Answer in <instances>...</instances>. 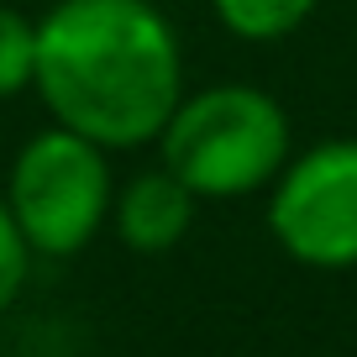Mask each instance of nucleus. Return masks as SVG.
Masks as SVG:
<instances>
[{
  "mask_svg": "<svg viewBox=\"0 0 357 357\" xmlns=\"http://www.w3.org/2000/svg\"><path fill=\"white\" fill-rule=\"evenodd\" d=\"M268 226L279 247L305 268L357 263V137L315 142L279 168Z\"/></svg>",
  "mask_w": 357,
  "mask_h": 357,
  "instance_id": "nucleus-4",
  "label": "nucleus"
},
{
  "mask_svg": "<svg viewBox=\"0 0 357 357\" xmlns=\"http://www.w3.org/2000/svg\"><path fill=\"white\" fill-rule=\"evenodd\" d=\"M221 26L231 37L247 43H273V37H289L294 26H305V16L321 6V0H211Z\"/></svg>",
  "mask_w": 357,
  "mask_h": 357,
  "instance_id": "nucleus-6",
  "label": "nucleus"
},
{
  "mask_svg": "<svg viewBox=\"0 0 357 357\" xmlns=\"http://www.w3.org/2000/svg\"><path fill=\"white\" fill-rule=\"evenodd\" d=\"M6 211L22 226L26 247L47 257H68L89 247V236L111 215V163L89 137L53 126L37 132L11 163Z\"/></svg>",
  "mask_w": 357,
  "mask_h": 357,
  "instance_id": "nucleus-3",
  "label": "nucleus"
},
{
  "mask_svg": "<svg viewBox=\"0 0 357 357\" xmlns=\"http://www.w3.org/2000/svg\"><path fill=\"white\" fill-rule=\"evenodd\" d=\"M195 200L200 195L184 184L178 174L158 168V174L132 178L116 200V226H121V242L137 252H168V247L184 242L195 221Z\"/></svg>",
  "mask_w": 357,
  "mask_h": 357,
  "instance_id": "nucleus-5",
  "label": "nucleus"
},
{
  "mask_svg": "<svg viewBox=\"0 0 357 357\" xmlns=\"http://www.w3.org/2000/svg\"><path fill=\"white\" fill-rule=\"evenodd\" d=\"M178 37L147 0H58L37 22V95L58 126L111 147H142L178 105Z\"/></svg>",
  "mask_w": 357,
  "mask_h": 357,
  "instance_id": "nucleus-1",
  "label": "nucleus"
},
{
  "mask_svg": "<svg viewBox=\"0 0 357 357\" xmlns=\"http://www.w3.org/2000/svg\"><path fill=\"white\" fill-rule=\"evenodd\" d=\"M37 74V26L22 11L0 6V100L26 89Z\"/></svg>",
  "mask_w": 357,
  "mask_h": 357,
  "instance_id": "nucleus-7",
  "label": "nucleus"
},
{
  "mask_svg": "<svg viewBox=\"0 0 357 357\" xmlns=\"http://www.w3.org/2000/svg\"><path fill=\"white\" fill-rule=\"evenodd\" d=\"M163 168L200 200L252 195L289 158V116L252 84H215L178 100L163 132Z\"/></svg>",
  "mask_w": 357,
  "mask_h": 357,
  "instance_id": "nucleus-2",
  "label": "nucleus"
},
{
  "mask_svg": "<svg viewBox=\"0 0 357 357\" xmlns=\"http://www.w3.org/2000/svg\"><path fill=\"white\" fill-rule=\"evenodd\" d=\"M26 257H32V247H26L22 226L11 221V211L0 205V315L11 310V300L22 294V279H26Z\"/></svg>",
  "mask_w": 357,
  "mask_h": 357,
  "instance_id": "nucleus-8",
  "label": "nucleus"
}]
</instances>
